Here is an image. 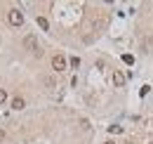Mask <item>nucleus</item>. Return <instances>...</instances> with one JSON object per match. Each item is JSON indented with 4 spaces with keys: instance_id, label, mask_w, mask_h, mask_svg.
I'll use <instances>...</instances> for the list:
<instances>
[{
    "instance_id": "1",
    "label": "nucleus",
    "mask_w": 153,
    "mask_h": 144,
    "mask_svg": "<svg viewBox=\"0 0 153 144\" xmlns=\"http://www.w3.org/2000/svg\"><path fill=\"white\" fill-rule=\"evenodd\" d=\"M66 66H68V62H66L64 54H54V57H52V69H54L57 73L66 71Z\"/></svg>"
},
{
    "instance_id": "2",
    "label": "nucleus",
    "mask_w": 153,
    "mask_h": 144,
    "mask_svg": "<svg viewBox=\"0 0 153 144\" xmlns=\"http://www.w3.org/2000/svg\"><path fill=\"white\" fill-rule=\"evenodd\" d=\"M7 21H10L12 26H21V24H24V12H19V10H10V12H7Z\"/></svg>"
},
{
    "instance_id": "3",
    "label": "nucleus",
    "mask_w": 153,
    "mask_h": 144,
    "mask_svg": "<svg viewBox=\"0 0 153 144\" xmlns=\"http://www.w3.org/2000/svg\"><path fill=\"white\" fill-rule=\"evenodd\" d=\"M113 83H115V88H123V85H125V73H123V71H115L113 73Z\"/></svg>"
},
{
    "instance_id": "4",
    "label": "nucleus",
    "mask_w": 153,
    "mask_h": 144,
    "mask_svg": "<svg viewBox=\"0 0 153 144\" xmlns=\"http://www.w3.org/2000/svg\"><path fill=\"white\" fill-rule=\"evenodd\" d=\"M24 106H26V102H24L21 97H14V99H12V109H17V111H21Z\"/></svg>"
},
{
    "instance_id": "5",
    "label": "nucleus",
    "mask_w": 153,
    "mask_h": 144,
    "mask_svg": "<svg viewBox=\"0 0 153 144\" xmlns=\"http://www.w3.org/2000/svg\"><path fill=\"white\" fill-rule=\"evenodd\" d=\"M38 26L42 28V31H47V28H50V21H47L45 17H38Z\"/></svg>"
},
{
    "instance_id": "6",
    "label": "nucleus",
    "mask_w": 153,
    "mask_h": 144,
    "mask_svg": "<svg viewBox=\"0 0 153 144\" xmlns=\"http://www.w3.org/2000/svg\"><path fill=\"white\" fill-rule=\"evenodd\" d=\"M24 45H26V47H36V38H33V36H26V38H24Z\"/></svg>"
},
{
    "instance_id": "7",
    "label": "nucleus",
    "mask_w": 153,
    "mask_h": 144,
    "mask_svg": "<svg viewBox=\"0 0 153 144\" xmlns=\"http://www.w3.org/2000/svg\"><path fill=\"white\" fill-rule=\"evenodd\" d=\"M71 66H73V69H78V66H80V59H78V57H73V59H71Z\"/></svg>"
},
{
    "instance_id": "8",
    "label": "nucleus",
    "mask_w": 153,
    "mask_h": 144,
    "mask_svg": "<svg viewBox=\"0 0 153 144\" xmlns=\"http://www.w3.org/2000/svg\"><path fill=\"white\" fill-rule=\"evenodd\" d=\"M111 132H113V135H118V132H123V128H120V125H111Z\"/></svg>"
},
{
    "instance_id": "9",
    "label": "nucleus",
    "mask_w": 153,
    "mask_h": 144,
    "mask_svg": "<svg viewBox=\"0 0 153 144\" xmlns=\"http://www.w3.org/2000/svg\"><path fill=\"white\" fill-rule=\"evenodd\" d=\"M5 99H7V92H5V90H2V88H0V104H2Z\"/></svg>"
},
{
    "instance_id": "10",
    "label": "nucleus",
    "mask_w": 153,
    "mask_h": 144,
    "mask_svg": "<svg viewBox=\"0 0 153 144\" xmlns=\"http://www.w3.org/2000/svg\"><path fill=\"white\" fill-rule=\"evenodd\" d=\"M106 144H115V142H106Z\"/></svg>"
}]
</instances>
